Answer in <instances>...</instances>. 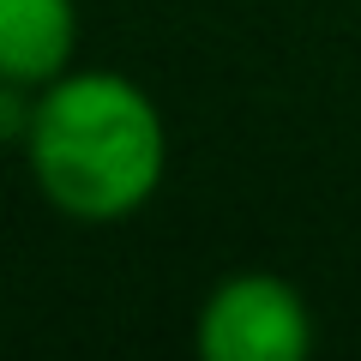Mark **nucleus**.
<instances>
[{"label": "nucleus", "instance_id": "3", "mask_svg": "<svg viewBox=\"0 0 361 361\" xmlns=\"http://www.w3.org/2000/svg\"><path fill=\"white\" fill-rule=\"evenodd\" d=\"M78 6L73 0H0V85L42 90L73 66Z\"/></svg>", "mask_w": 361, "mask_h": 361}, {"label": "nucleus", "instance_id": "2", "mask_svg": "<svg viewBox=\"0 0 361 361\" xmlns=\"http://www.w3.org/2000/svg\"><path fill=\"white\" fill-rule=\"evenodd\" d=\"M193 343L205 361H301L313 349V313L295 283L241 271L205 295Z\"/></svg>", "mask_w": 361, "mask_h": 361}, {"label": "nucleus", "instance_id": "1", "mask_svg": "<svg viewBox=\"0 0 361 361\" xmlns=\"http://www.w3.org/2000/svg\"><path fill=\"white\" fill-rule=\"evenodd\" d=\"M37 187L73 223H121L163 187L169 133L127 73H73L37 90L25 133Z\"/></svg>", "mask_w": 361, "mask_h": 361}]
</instances>
